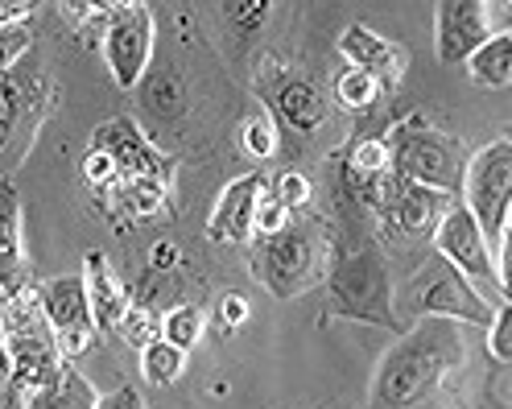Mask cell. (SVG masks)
<instances>
[{
	"label": "cell",
	"instance_id": "17",
	"mask_svg": "<svg viewBox=\"0 0 512 409\" xmlns=\"http://www.w3.org/2000/svg\"><path fill=\"white\" fill-rule=\"evenodd\" d=\"M29 281L25 265V228H21V195L9 178H0V294Z\"/></svg>",
	"mask_w": 512,
	"mask_h": 409
},
{
	"label": "cell",
	"instance_id": "13",
	"mask_svg": "<svg viewBox=\"0 0 512 409\" xmlns=\"http://www.w3.org/2000/svg\"><path fill=\"white\" fill-rule=\"evenodd\" d=\"M269 186V178L261 170L240 174L219 191L211 219H207V240L211 244H248L252 240V215H256V199Z\"/></svg>",
	"mask_w": 512,
	"mask_h": 409
},
{
	"label": "cell",
	"instance_id": "36",
	"mask_svg": "<svg viewBox=\"0 0 512 409\" xmlns=\"http://www.w3.org/2000/svg\"><path fill=\"white\" fill-rule=\"evenodd\" d=\"M95 409H149V405H145V397H141L137 385H120V389L104 393Z\"/></svg>",
	"mask_w": 512,
	"mask_h": 409
},
{
	"label": "cell",
	"instance_id": "3",
	"mask_svg": "<svg viewBox=\"0 0 512 409\" xmlns=\"http://www.w3.org/2000/svg\"><path fill=\"white\" fill-rule=\"evenodd\" d=\"M384 145H389V174L459 199L471 153L455 133H446L438 124H430L422 112H413L384 133Z\"/></svg>",
	"mask_w": 512,
	"mask_h": 409
},
{
	"label": "cell",
	"instance_id": "33",
	"mask_svg": "<svg viewBox=\"0 0 512 409\" xmlns=\"http://www.w3.org/2000/svg\"><path fill=\"white\" fill-rule=\"evenodd\" d=\"M244 323H248V298L223 294V298H219V327H223V331H236V327H244Z\"/></svg>",
	"mask_w": 512,
	"mask_h": 409
},
{
	"label": "cell",
	"instance_id": "31",
	"mask_svg": "<svg viewBox=\"0 0 512 409\" xmlns=\"http://www.w3.org/2000/svg\"><path fill=\"white\" fill-rule=\"evenodd\" d=\"M34 46V34H29V25H17V29H0V75H9L13 62Z\"/></svg>",
	"mask_w": 512,
	"mask_h": 409
},
{
	"label": "cell",
	"instance_id": "12",
	"mask_svg": "<svg viewBox=\"0 0 512 409\" xmlns=\"http://www.w3.org/2000/svg\"><path fill=\"white\" fill-rule=\"evenodd\" d=\"M5 352H9V372H13V393L21 397V405H25V397H34L38 389H46L58 376V368H62L50 323L5 335Z\"/></svg>",
	"mask_w": 512,
	"mask_h": 409
},
{
	"label": "cell",
	"instance_id": "9",
	"mask_svg": "<svg viewBox=\"0 0 512 409\" xmlns=\"http://www.w3.org/2000/svg\"><path fill=\"white\" fill-rule=\"evenodd\" d=\"M459 199L438 195L430 186L405 182L397 174L384 178L380 186V203H376V232L384 240H426L434 236V228L442 224V215L451 211Z\"/></svg>",
	"mask_w": 512,
	"mask_h": 409
},
{
	"label": "cell",
	"instance_id": "24",
	"mask_svg": "<svg viewBox=\"0 0 512 409\" xmlns=\"http://www.w3.org/2000/svg\"><path fill=\"white\" fill-rule=\"evenodd\" d=\"M335 104L339 108H347V112H368V108H376V100L384 96L380 91V83L372 79V75H364V71H343V75H335Z\"/></svg>",
	"mask_w": 512,
	"mask_h": 409
},
{
	"label": "cell",
	"instance_id": "32",
	"mask_svg": "<svg viewBox=\"0 0 512 409\" xmlns=\"http://www.w3.org/2000/svg\"><path fill=\"white\" fill-rule=\"evenodd\" d=\"M83 178H87L91 186H108V182H116L112 157L100 153V149H87V157H83ZM116 186H120V182H116Z\"/></svg>",
	"mask_w": 512,
	"mask_h": 409
},
{
	"label": "cell",
	"instance_id": "5",
	"mask_svg": "<svg viewBox=\"0 0 512 409\" xmlns=\"http://www.w3.org/2000/svg\"><path fill=\"white\" fill-rule=\"evenodd\" d=\"M401 310L409 314V319H451L459 327L467 323V327H484L488 331V323L496 319L500 306H492L451 261H442L438 253H430L422 261V269L405 281Z\"/></svg>",
	"mask_w": 512,
	"mask_h": 409
},
{
	"label": "cell",
	"instance_id": "29",
	"mask_svg": "<svg viewBox=\"0 0 512 409\" xmlns=\"http://www.w3.org/2000/svg\"><path fill=\"white\" fill-rule=\"evenodd\" d=\"M21 112H25V100H21V87L13 79L0 75V153H5V145L13 141L17 124H21Z\"/></svg>",
	"mask_w": 512,
	"mask_h": 409
},
{
	"label": "cell",
	"instance_id": "23",
	"mask_svg": "<svg viewBox=\"0 0 512 409\" xmlns=\"http://www.w3.org/2000/svg\"><path fill=\"white\" fill-rule=\"evenodd\" d=\"M203 331H207V314L199 306H190V302H182V306L162 314V339L174 343V348L186 352V356H190V348H199Z\"/></svg>",
	"mask_w": 512,
	"mask_h": 409
},
{
	"label": "cell",
	"instance_id": "35",
	"mask_svg": "<svg viewBox=\"0 0 512 409\" xmlns=\"http://www.w3.org/2000/svg\"><path fill=\"white\" fill-rule=\"evenodd\" d=\"M223 13L236 17V25L244 29V34H252V29L261 25V17H269V0H252V5H223Z\"/></svg>",
	"mask_w": 512,
	"mask_h": 409
},
{
	"label": "cell",
	"instance_id": "8",
	"mask_svg": "<svg viewBox=\"0 0 512 409\" xmlns=\"http://www.w3.org/2000/svg\"><path fill=\"white\" fill-rule=\"evenodd\" d=\"M434 253L442 257V261H451L471 286L484 294L492 306H504V302H512V294L500 286V277H496V265H492V248H488V240H484V232H479V224L467 215V207L463 203H455L451 211L442 215V224L434 228Z\"/></svg>",
	"mask_w": 512,
	"mask_h": 409
},
{
	"label": "cell",
	"instance_id": "4",
	"mask_svg": "<svg viewBox=\"0 0 512 409\" xmlns=\"http://www.w3.org/2000/svg\"><path fill=\"white\" fill-rule=\"evenodd\" d=\"M331 261V244L323 228H285L269 240H256L252 248V273L256 281L281 302H294L310 294L314 286H323Z\"/></svg>",
	"mask_w": 512,
	"mask_h": 409
},
{
	"label": "cell",
	"instance_id": "22",
	"mask_svg": "<svg viewBox=\"0 0 512 409\" xmlns=\"http://www.w3.org/2000/svg\"><path fill=\"white\" fill-rule=\"evenodd\" d=\"M116 335L133 352H145L149 343L162 339V314H157L149 302H128V310L120 314V323H116Z\"/></svg>",
	"mask_w": 512,
	"mask_h": 409
},
{
	"label": "cell",
	"instance_id": "14",
	"mask_svg": "<svg viewBox=\"0 0 512 409\" xmlns=\"http://www.w3.org/2000/svg\"><path fill=\"white\" fill-rule=\"evenodd\" d=\"M339 54L347 58L351 71H364L380 83V91H393L409 67V54L401 46H393L389 38H380L376 29L351 21L343 34H339Z\"/></svg>",
	"mask_w": 512,
	"mask_h": 409
},
{
	"label": "cell",
	"instance_id": "1",
	"mask_svg": "<svg viewBox=\"0 0 512 409\" xmlns=\"http://www.w3.org/2000/svg\"><path fill=\"white\" fill-rule=\"evenodd\" d=\"M467 360L463 327L451 319H413L372 372L368 409H434Z\"/></svg>",
	"mask_w": 512,
	"mask_h": 409
},
{
	"label": "cell",
	"instance_id": "10",
	"mask_svg": "<svg viewBox=\"0 0 512 409\" xmlns=\"http://www.w3.org/2000/svg\"><path fill=\"white\" fill-rule=\"evenodd\" d=\"M153 42H157V25H153V9L149 5H116L108 25H104V58L112 83L120 91H133L149 62H153Z\"/></svg>",
	"mask_w": 512,
	"mask_h": 409
},
{
	"label": "cell",
	"instance_id": "6",
	"mask_svg": "<svg viewBox=\"0 0 512 409\" xmlns=\"http://www.w3.org/2000/svg\"><path fill=\"white\" fill-rule=\"evenodd\" d=\"M459 203L479 224L488 248H496L504 236H512V141L500 137L467 157Z\"/></svg>",
	"mask_w": 512,
	"mask_h": 409
},
{
	"label": "cell",
	"instance_id": "26",
	"mask_svg": "<svg viewBox=\"0 0 512 409\" xmlns=\"http://www.w3.org/2000/svg\"><path fill=\"white\" fill-rule=\"evenodd\" d=\"M240 145H244V153L248 157H256V162H265V157H273L277 153V145H281V133H277V120L269 116V112H256L244 129H240Z\"/></svg>",
	"mask_w": 512,
	"mask_h": 409
},
{
	"label": "cell",
	"instance_id": "2",
	"mask_svg": "<svg viewBox=\"0 0 512 409\" xmlns=\"http://www.w3.org/2000/svg\"><path fill=\"white\" fill-rule=\"evenodd\" d=\"M327 310L323 319L339 323H368L401 335L405 319L397 314V290H393V265L384 257V248L376 236L347 240L335 248L327 261Z\"/></svg>",
	"mask_w": 512,
	"mask_h": 409
},
{
	"label": "cell",
	"instance_id": "34",
	"mask_svg": "<svg viewBox=\"0 0 512 409\" xmlns=\"http://www.w3.org/2000/svg\"><path fill=\"white\" fill-rule=\"evenodd\" d=\"M178 265H182V248L174 240H157L149 248V273H170Z\"/></svg>",
	"mask_w": 512,
	"mask_h": 409
},
{
	"label": "cell",
	"instance_id": "15",
	"mask_svg": "<svg viewBox=\"0 0 512 409\" xmlns=\"http://www.w3.org/2000/svg\"><path fill=\"white\" fill-rule=\"evenodd\" d=\"M265 100H269V116L285 120L294 133H318L327 124V96L310 79L285 75L273 83V91H265Z\"/></svg>",
	"mask_w": 512,
	"mask_h": 409
},
{
	"label": "cell",
	"instance_id": "27",
	"mask_svg": "<svg viewBox=\"0 0 512 409\" xmlns=\"http://www.w3.org/2000/svg\"><path fill=\"white\" fill-rule=\"evenodd\" d=\"M269 191H273V199L285 207V211H306L310 207V199H314V182L306 178V174H298V170H285L273 186H269Z\"/></svg>",
	"mask_w": 512,
	"mask_h": 409
},
{
	"label": "cell",
	"instance_id": "37",
	"mask_svg": "<svg viewBox=\"0 0 512 409\" xmlns=\"http://www.w3.org/2000/svg\"><path fill=\"white\" fill-rule=\"evenodd\" d=\"M0 409H25V405H21V397L13 393V372H9L5 335H0Z\"/></svg>",
	"mask_w": 512,
	"mask_h": 409
},
{
	"label": "cell",
	"instance_id": "25",
	"mask_svg": "<svg viewBox=\"0 0 512 409\" xmlns=\"http://www.w3.org/2000/svg\"><path fill=\"white\" fill-rule=\"evenodd\" d=\"M120 203L133 219H153V215L166 211L170 186L166 182H124L120 186Z\"/></svg>",
	"mask_w": 512,
	"mask_h": 409
},
{
	"label": "cell",
	"instance_id": "38",
	"mask_svg": "<svg viewBox=\"0 0 512 409\" xmlns=\"http://www.w3.org/2000/svg\"><path fill=\"white\" fill-rule=\"evenodd\" d=\"M34 0H0V29H17L25 17H34Z\"/></svg>",
	"mask_w": 512,
	"mask_h": 409
},
{
	"label": "cell",
	"instance_id": "20",
	"mask_svg": "<svg viewBox=\"0 0 512 409\" xmlns=\"http://www.w3.org/2000/svg\"><path fill=\"white\" fill-rule=\"evenodd\" d=\"M467 75L479 83V87H488V91H504L512 83V34H496L488 38L484 46H479L467 62Z\"/></svg>",
	"mask_w": 512,
	"mask_h": 409
},
{
	"label": "cell",
	"instance_id": "30",
	"mask_svg": "<svg viewBox=\"0 0 512 409\" xmlns=\"http://www.w3.org/2000/svg\"><path fill=\"white\" fill-rule=\"evenodd\" d=\"M488 356L500 368H508V360H512V302H504L496 310V319L488 323Z\"/></svg>",
	"mask_w": 512,
	"mask_h": 409
},
{
	"label": "cell",
	"instance_id": "18",
	"mask_svg": "<svg viewBox=\"0 0 512 409\" xmlns=\"http://www.w3.org/2000/svg\"><path fill=\"white\" fill-rule=\"evenodd\" d=\"M38 298H42V314H46L50 331H79V327H91L83 277H75V273L50 277V281H42V286H38ZM91 331H95V327H91Z\"/></svg>",
	"mask_w": 512,
	"mask_h": 409
},
{
	"label": "cell",
	"instance_id": "21",
	"mask_svg": "<svg viewBox=\"0 0 512 409\" xmlns=\"http://www.w3.org/2000/svg\"><path fill=\"white\" fill-rule=\"evenodd\" d=\"M182 372H186V352H178L174 343H166V339L149 343V348L141 352V381L153 385V389L174 385Z\"/></svg>",
	"mask_w": 512,
	"mask_h": 409
},
{
	"label": "cell",
	"instance_id": "11",
	"mask_svg": "<svg viewBox=\"0 0 512 409\" xmlns=\"http://www.w3.org/2000/svg\"><path fill=\"white\" fill-rule=\"evenodd\" d=\"M91 149H100L112 157L116 166V182H174V157H166L162 149H157L137 120L128 116H112L104 120L100 129L91 133Z\"/></svg>",
	"mask_w": 512,
	"mask_h": 409
},
{
	"label": "cell",
	"instance_id": "19",
	"mask_svg": "<svg viewBox=\"0 0 512 409\" xmlns=\"http://www.w3.org/2000/svg\"><path fill=\"white\" fill-rule=\"evenodd\" d=\"M95 405H100V393L75 364H62L46 389L25 397V409H95Z\"/></svg>",
	"mask_w": 512,
	"mask_h": 409
},
{
	"label": "cell",
	"instance_id": "16",
	"mask_svg": "<svg viewBox=\"0 0 512 409\" xmlns=\"http://www.w3.org/2000/svg\"><path fill=\"white\" fill-rule=\"evenodd\" d=\"M83 294H87V314H91V327L95 331H116L120 314L128 310V290L120 286L116 269L104 261V253H91L83 257Z\"/></svg>",
	"mask_w": 512,
	"mask_h": 409
},
{
	"label": "cell",
	"instance_id": "7",
	"mask_svg": "<svg viewBox=\"0 0 512 409\" xmlns=\"http://www.w3.org/2000/svg\"><path fill=\"white\" fill-rule=\"evenodd\" d=\"M512 5L504 0H442L434 9V50L438 62L459 67L496 34H508Z\"/></svg>",
	"mask_w": 512,
	"mask_h": 409
},
{
	"label": "cell",
	"instance_id": "28",
	"mask_svg": "<svg viewBox=\"0 0 512 409\" xmlns=\"http://www.w3.org/2000/svg\"><path fill=\"white\" fill-rule=\"evenodd\" d=\"M290 228V211H285L277 199H273V191L265 186L261 191V199H256V215H252V236L256 240H269V236H277V232H285Z\"/></svg>",
	"mask_w": 512,
	"mask_h": 409
}]
</instances>
